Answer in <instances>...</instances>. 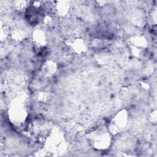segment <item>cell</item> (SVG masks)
<instances>
[{"mask_svg": "<svg viewBox=\"0 0 157 157\" xmlns=\"http://www.w3.org/2000/svg\"><path fill=\"white\" fill-rule=\"evenodd\" d=\"M34 39L36 42H37L40 46L43 45V44L46 42V37L45 35H44V33L39 30L35 32V34H34Z\"/></svg>", "mask_w": 157, "mask_h": 157, "instance_id": "cell-1", "label": "cell"}, {"mask_svg": "<svg viewBox=\"0 0 157 157\" xmlns=\"http://www.w3.org/2000/svg\"><path fill=\"white\" fill-rule=\"evenodd\" d=\"M15 6L16 8L19 10V11H22L24 8H25L26 6V2L24 1H16L15 2Z\"/></svg>", "mask_w": 157, "mask_h": 157, "instance_id": "cell-2", "label": "cell"}]
</instances>
